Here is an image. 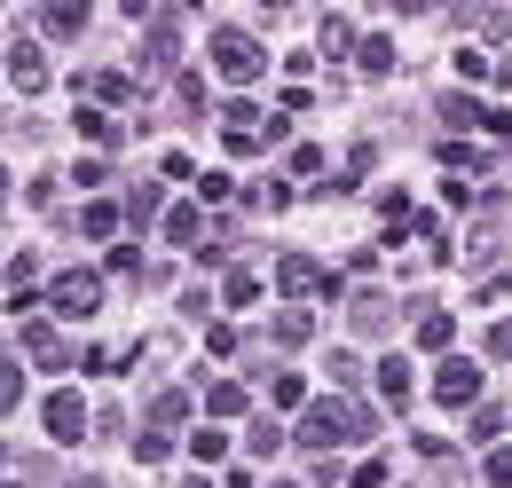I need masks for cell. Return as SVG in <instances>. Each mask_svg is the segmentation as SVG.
<instances>
[{
	"label": "cell",
	"mask_w": 512,
	"mask_h": 488,
	"mask_svg": "<svg viewBox=\"0 0 512 488\" xmlns=\"http://www.w3.org/2000/svg\"><path fill=\"white\" fill-rule=\"evenodd\" d=\"M205 48H213V71H221L229 87H253L260 71H268V56H260V40H253V32H213Z\"/></svg>",
	"instance_id": "obj_1"
},
{
	"label": "cell",
	"mask_w": 512,
	"mask_h": 488,
	"mask_svg": "<svg viewBox=\"0 0 512 488\" xmlns=\"http://www.w3.org/2000/svg\"><path fill=\"white\" fill-rule=\"evenodd\" d=\"M355 433H363V410H355V402H308V418H300V441H308V449L355 441Z\"/></svg>",
	"instance_id": "obj_2"
},
{
	"label": "cell",
	"mask_w": 512,
	"mask_h": 488,
	"mask_svg": "<svg viewBox=\"0 0 512 488\" xmlns=\"http://www.w3.org/2000/svg\"><path fill=\"white\" fill-rule=\"evenodd\" d=\"M48 300H56V315L79 323V315H95V307H103V276H95V268H64V276L48 284Z\"/></svg>",
	"instance_id": "obj_3"
},
{
	"label": "cell",
	"mask_w": 512,
	"mask_h": 488,
	"mask_svg": "<svg viewBox=\"0 0 512 488\" xmlns=\"http://www.w3.org/2000/svg\"><path fill=\"white\" fill-rule=\"evenodd\" d=\"M434 402H442V410H473V402H481V363L449 355V363L434 370Z\"/></svg>",
	"instance_id": "obj_4"
},
{
	"label": "cell",
	"mask_w": 512,
	"mask_h": 488,
	"mask_svg": "<svg viewBox=\"0 0 512 488\" xmlns=\"http://www.w3.org/2000/svg\"><path fill=\"white\" fill-rule=\"evenodd\" d=\"M276 284H284L292 300H316V292H331V276H323V260H308V252H292V260L276 268Z\"/></svg>",
	"instance_id": "obj_5"
},
{
	"label": "cell",
	"mask_w": 512,
	"mask_h": 488,
	"mask_svg": "<svg viewBox=\"0 0 512 488\" xmlns=\"http://www.w3.org/2000/svg\"><path fill=\"white\" fill-rule=\"evenodd\" d=\"M8 79H16V95H40V87H48V56H40V48H32V40H16V48H8Z\"/></svg>",
	"instance_id": "obj_6"
},
{
	"label": "cell",
	"mask_w": 512,
	"mask_h": 488,
	"mask_svg": "<svg viewBox=\"0 0 512 488\" xmlns=\"http://www.w3.org/2000/svg\"><path fill=\"white\" fill-rule=\"evenodd\" d=\"M174 48H182V24H174V16H150V40H142V79H150V71H166V63H174Z\"/></svg>",
	"instance_id": "obj_7"
},
{
	"label": "cell",
	"mask_w": 512,
	"mask_h": 488,
	"mask_svg": "<svg viewBox=\"0 0 512 488\" xmlns=\"http://www.w3.org/2000/svg\"><path fill=\"white\" fill-rule=\"evenodd\" d=\"M40 418H48L56 441H79V433H87V402H79V394H48V410H40Z\"/></svg>",
	"instance_id": "obj_8"
},
{
	"label": "cell",
	"mask_w": 512,
	"mask_h": 488,
	"mask_svg": "<svg viewBox=\"0 0 512 488\" xmlns=\"http://www.w3.org/2000/svg\"><path fill=\"white\" fill-rule=\"evenodd\" d=\"M40 32H56V40H79V32H87V0H56V8L40 16Z\"/></svg>",
	"instance_id": "obj_9"
},
{
	"label": "cell",
	"mask_w": 512,
	"mask_h": 488,
	"mask_svg": "<svg viewBox=\"0 0 512 488\" xmlns=\"http://www.w3.org/2000/svg\"><path fill=\"white\" fill-rule=\"evenodd\" d=\"M449 339H457V323H449L442 307H426V315H418V347H426V355H442Z\"/></svg>",
	"instance_id": "obj_10"
},
{
	"label": "cell",
	"mask_w": 512,
	"mask_h": 488,
	"mask_svg": "<svg viewBox=\"0 0 512 488\" xmlns=\"http://www.w3.org/2000/svg\"><path fill=\"white\" fill-rule=\"evenodd\" d=\"M379 394L394 402V410L410 402V363H402V355H386V363H379Z\"/></svg>",
	"instance_id": "obj_11"
},
{
	"label": "cell",
	"mask_w": 512,
	"mask_h": 488,
	"mask_svg": "<svg viewBox=\"0 0 512 488\" xmlns=\"http://www.w3.org/2000/svg\"><path fill=\"white\" fill-rule=\"evenodd\" d=\"M205 410H213V418H237V410H245V386H237V378H213V386H205Z\"/></svg>",
	"instance_id": "obj_12"
},
{
	"label": "cell",
	"mask_w": 512,
	"mask_h": 488,
	"mask_svg": "<svg viewBox=\"0 0 512 488\" xmlns=\"http://www.w3.org/2000/svg\"><path fill=\"white\" fill-rule=\"evenodd\" d=\"M24 347H32V355H40L48 370H64V339H56L48 323H24Z\"/></svg>",
	"instance_id": "obj_13"
},
{
	"label": "cell",
	"mask_w": 512,
	"mask_h": 488,
	"mask_svg": "<svg viewBox=\"0 0 512 488\" xmlns=\"http://www.w3.org/2000/svg\"><path fill=\"white\" fill-rule=\"evenodd\" d=\"M190 457H197V465H221V457H229V433H221V426H197L190 433Z\"/></svg>",
	"instance_id": "obj_14"
},
{
	"label": "cell",
	"mask_w": 512,
	"mask_h": 488,
	"mask_svg": "<svg viewBox=\"0 0 512 488\" xmlns=\"http://www.w3.org/2000/svg\"><path fill=\"white\" fill-rule=\"evenodd\" d=\"M166 237H174V244H197V237H205V213H197V205H174V213H166Z\"/></svg>",
	"instance_id": "obj_15"
},
{
	"label": "cell",
	"mask_w": 512,
	"mask_h": 488,
	"mask_svg": "<svg viewBox=\"0 0 512 488\" xmlns=\"http://www.w3.org/2000/svg\"><path fill=\"white\" fill-rule=\"evenodd\" d=\"M347 48H363L355 24H347V16H323V56H347Z\"/></svg>",
	"instance_id": "obj_16"
},
{
	"label": "cell",
	"mask_w": 512,
	"mask_h": 488,
	"mask_svg": "<svg viewBox=\"0 0 512 488\" xmlns=\"http://www.w3.org/2000/svg\"><path fill=\"white\" fill-rule=\"evenodd\" d=\"M355 63H363V71H394V40H386V32H371V40L355 48Z\"/></svg>",
	"instance_id": "obj_17"
},
{
	"label": "cell",
	"mask_w": 512,
	"mask_h": 488,
	"mask_svg": "<svg viewBox=\"0 0 512 488\" xmlns=\"http://www.w3.org/2000/svg\"><path fill=\"white\" fill-rule=\"evenodd\" d=\"M221 300H229V307H253L260 300V276H253V268H237V276L221 284Z\"/></svg>",
	"instance_id": "obj_18"
},
{
	"label": "cell",
	"mask_w": 512,
	"mask_h": 488,
	"mask_svg": "<svg viewBox=\"0 0 512 488\" xmlns=\"http://www.w3.org/2000/svg\"><path fill=\"white\" fill-rule=\"evenodd\" d=\"M442 119H449V126H489V111H481L473 95H449V103H442Z\"/></svg>",
	"instance_id": "obj_19"
},
{
	"label": "cell",
	"mask_w": 512,
	"mask_h": 488,
	"mask_svg": "<svg viewBox=\"0 0 512 488\" xmlns=\"http://www.w3.org/2000/svg\"><path fill=\"white\" fill-rule=\"evenodd\" d=\"M127 95H134L127 71H95V103H127Z\"/></svg>",
	"instance_id": "obj_20"
},
{
	"label": "cell",
	"mask_w": 512,
	"mask_h": 488,
	"mask_svg": "<svg viewBox=\"0 0 512 488\" xmlns=\"http://www.w3.org/2000/svg\"><path fill=\"white\" fill-rule=\"evenodd\" d=\"M79 229H87V237H111V229H119V205H87Z\"/></svg>",
	"instance_id": "obj_21"
},
{
	"label": "cell",
	"mask_w": 512,
	"mask_h": 488,
	"mask_svg": "<svg viewBox=\"0 0 512 488\" xmlns=\"http://www.w3.org/2000/svg\"><path fill=\"white\" fill-rule=\"evenodd\" d=\"M308 331H316V323H308V307H292V315H276V339H284V347H300Z\"/></svg>",
	"instance_id": "obj_22"
},
{
	"label": "cell",
	"mask_w": 512,
	"mask_h": 488,
	"mask_svg": "<svg viewBox=\"0 0 512 488\" xmlns=\"http://www.w3.org/2000/svg\"><path fill=\"white\" fill-rule=\"evenodd\" d=\"M268 394H276V402H284V410H300V402H308V386H300V378H292V370H276V378H268Z\"/></svg>",
	"instance_id": "obj_23"
},
{
	"label": "cell",
	"mask_w": 512,
	"mask_h": 488,
	"mask_svg": "<svg viewBox=\"0 0 512 488\" xmlns=\"http://www.w3.org/2000/svg\"><path fill=\"white\" fill-rule=\"evenodd\" d=\"M150 418H158V426H182V418H190V394H158Z\"/></svg>",
	"instance_id": "obj_24"
},
{
	"label": "cell",
	"mask_w": 512,
	"mask_h": 488,
	"mask_svg": "<svg viewBox=\"0 0 512 488\" xmlns=\"http://www.w3.org/2000/svg\"><path fill=\"white\" fill-rule=\"evenodd\" d=\"M16 394H24V370H16V363H8V355H0V418L16 410Z\"/></svg>",
	"instance_id": "obj_25"
},
{
	"label": "cell",
	"mask_w": 512,
	"mask_h": 488,
	"mask_svg": "<svg viewBox=\"0 0 512 488\" xmlns=\"http://www.w3.org/2000/svg\"><path fill=\"white\" fill-rule=\"evenodd\" d=\"M166 449H174L166 433H134V457H142V465H166Z\"/></svg>",
	"instance_id": "obj_26"
},
{
	"label": "cell",
	"mask_w": 512,
	"mask_h": 488,
	"mask_svg": "<svg viewBox=\"0 0 512 488\" xmlns=\"http://www.w3.org/2000/svg\"><path fill=\"white\" fill-rule=\"evenodd\" d=\"M442 166H449V174H481V150H465V142H449V150H442Z\"/></svg>",
	"instance_id": "obj_27"
},
{
	"label": "cell",
	"mask_w": 512,
	"mask_h": 488,
	"mask_svg": "<svg viewBox=\"0 0 512 488\" xmlns=\"http://www.w3.org/2000/svg\"><path fill=\"white\" fill-rule=\"evenodd\" d=\"M71 126H79V134H87V142H111V134H119V126L103 119V111H79V119H71Z\"/></svg>",
	"instance_id": "obj_28"
},
{
	"label": "cell",
	"mask_w": 512,
	"mask_h": 488,
	"mask_svg": "<svg viewBox=\"0 0 512 488\" xmlns=\"http://www.w3.org/2000/svg\"><path fill=\"white\" fill-rule=\"evenodd\" d=\"M457 79H489V56L481 48H457Z\"/></svg>",
	"instance_id": "obj_29"
},
{
	"label": "cell",
	"mask_w": 512,
	"mask_h": 488,
	"mask_svg": "<svg viewBox=\"0 0 512 488\" xmlns=\"http://www.w3.org/2000/svg\"><path fill=\"white\" fill-rule=\"evenodd\" d=\"M229 189H237V182H229V174H197V197H205V205H221Z\"/></svg>",
	"instance_id": "obj_30"
},
{
	"label": "cell",
	"mask_w": 512,
	"mask_h": 488,
	"mask_svg": "<svg viewBox=\"0 0 512 488\" xmlns=\"http://www.w3.org/2000/svg\"><path fill=\"white\" fill-rule=\"evenodd\" d=\"M489 481L512 488V449H489Z\"/></svg>",
	"instance_id": "obj_31"
},
{
	"label": "cell",
	"mask_w": 512,
	"mask_h": 488,
	"mask_svg": "<svg viewBox=\"0 0 512 488\" xmlns=\"http://www.w3.org/2000/svg\"><path fill=\"white\" fill-rule=\"evenodd\" d=\"M489 355H512V315L497 323V331H489Z\"/></svg>",
	"instance_id": "obj_32"
},
{
	"label": "cell",
	"mask_w": 512,
	"mask_h": 488,
	"mask_svg": "<svg viewBox=\"0 0 512 488\" xmlns=\"http://www.w3.org/2000/svg\"><path fill=\"white\" fill-rule=\"evenodd\" d=\"M182 488H205V481H182Z\"/></svg>",
	"instance_id": "obj_33"
}]
</instances>
